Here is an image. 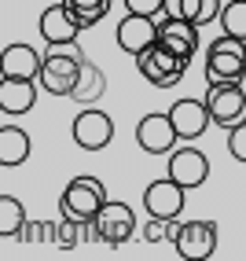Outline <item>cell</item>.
<instances>
[{
  "instance_id": "23",
  "label": "cell",
  "mask_w": 246,
  "mask_h": 261,
  "mask_svg": "<svg viewBox=\"0 0 246 261\" xmlns=\"http://www.w3.org/2000/svg\"><path fill=\"white\" fill-rule=\"evenodd\" d=\"M221 30L232 33V37H242L246 41V0H228L221 8Z\"/></svg>"
},
{
  "instance_id": "14",
  "label": "cell",
  "mask_w": 246,
  "mask_h": 261,
  "mask_svg": "<svg viewBox=\"0 0 246 261\" xmlns=\"http://www.w3.org/2000/svg\"><path fill=\"white\" fill-rule=\"evenodd\" d=\"M169 118H173V125H177L180 140H199L206 133V125L213 121V114H209V107L202 99H177L169 107Z\"/></svg>"
},
{
  "instance_id": "6",
  "label": "cell",
  "mask_w": 246,
  "mask_h": 261,
  "mask_svg": "<svg viewBox=\"0 0 246 261\" xmlns=\"http://www.w3.org/2000/svg\"><path fill=\"white\" fill-rule=\"evenodd\" d=\"M177 140H180V133L173 125L169 111H151V114H144L136 121V144L147 154H169L177 147Z\"/></svg>"
},
{
  "instance_id": "2",
  "label": "cell",
  "mask_w": 246,
  "mask_h": 261,
  "mask_svg": "<svg viewBox=\"0 0 246 261\" xmlns=\"http://www.w3.org/2000/svg\"><path fill=\"white\" fill-rule=\"evenodd\" d=\"M206 77H209V85L242 81L246 77V41L232 37V33H221L217 41H209V48H206Z\"/></svg>"
},
{
  "instance_id": "4",
  "label": "cell",
  "mask_w": 246,
  "mask_h": 261,
  "mask_svg": "<svg viewBox=\"0 0 246 261\" xmlns=\"http://www.w3.org/2000/svg\"><path fill=\"white\" fill-rule=\"evenodd\" d=\"M206 107H209V114H213V125H221V129H232V125H239V121H246L242 81L209 85V89H206Z\"/></svg>"
},
{
  "instance_id": "20",
  "label": "cell",
  "mask_w": 246,
  "mask_h": 261,
  "mask_svg": "<svg viewBox=\"0 0 246 261\" xmlns=\"http://www.w3.org/2000/svg\"><path fill=\"white\" fill-rule=\"evenodd\" d=\"M22 228H26V210H22V202L15 199V195H0V236L19 239Z\"/></svg>"
},
{
  "instance_id": "8",
  "label": "cell",
  "mask_w": 246,
  "mask_h": 261,
  "mask_svg": "<svg viewBox=\"0 0 246 261\" xmlns=\"http://www.w3.org/2000/svg\"><path fill=\"white\" fill-rule=\"evenodd\" d=\"M96 224H99V239L107 243V247H121V243H129L136 236V214H132V206L114 202V199H107L99 206Z\"/></svg>"
},
{
  "instance_id": "11",
  "label": "cell",
  "mask_w": 246,
  "mask_h": 261,
  "mask_svg": "<svg viewBox=\"0 0 246 261\" xmlns=\"http://www.w3.org/2000/svg\"><path fill=\"white\" fill-rule=\"evenodd\" d=\"M184 191L187 188H180L173 177L151 180L144 188V210H147V217H166V221L180 217V210H184Z\"/></svg>"
},
{
  "instance_id": "3",
  "label": "cell",
  "mask_w": 246,
  "mask_h": 261,
  "mask_svg": "<svg viewBox=\"0 0 246 261\" xmlns=\"http://www.w3.org/2000/svg\"><path fill=\"white\" fill-rule=\"evenodd\" d=\"M187 63L191 59L177 56L173 48H166L162 41H158V44L144 48L136 56V70H140V77H147V85H154V89H173L177 81H184Z\"/></svg>"
},
{
  "instance_id": "16",
  "label": "cell",
  "mask_w": 246,
  "mask_h": 261,
  "mask_svg": "<svg viewBox=\"0 0 246 261\" xmlns=\"http://www.w3.org/2000/svg\"><path fill=\"white\" fill-rule=\"evenodd\" d=\"M37 107V81L30 77H4L0 81V111L19 118Z\"/></svg>"
},
{
  "instance_id": "1",
  "label": "cell",
  "mask_w": 246,
  "mask_h": 261,
  "mask_svg": "<svg viewBox=\"0 0 246 261\" xmlns=\"http://www.w3.org/2000/svg\"><path fill=\"white\" fill-rule=\"evenodd\" d=\"M85 51L77 41H66V44H48L44 51V66H41V89L51 96H70L74 85L81 77V66H85Z\"/></svg>"
},
{
  "instance_id": "21",
  "label": "cell",
  "mask_w": 246,
  "mask_h": 261,
  "mask_svg": "<svg viewBox=\"0 0 246 261\" xmlns=\"http://www.w3.org/2000/svg\"><path fill=\"white\" fill-rule=\"evenodd\" d=\"M63 4L70 8V15L77 19L81 30H92L99 19H107V11H111V0H63Z\"/></svg>"
},
{
  "instance_id": "10",
  "label": "cell",
  "mask_w": 246,
  "mask_h": 261,
  "mask_svg": "<svg viewBox=\"0 0 246 261\" xmlns=\"http://www.w3.org/2000/svg\"><path fill=\"white\" fill-rule=\"evenodd\" d=\"M169 177L177 180L180 188L195 191L209 177V159H206L199 147H173L169 151Z\"/></svg>"
},
{
  "instance_id": "22",
  "label": "cell",
  "mask_w": 246,
  "mask_h": 261,
  "mask_svg": "<svg viewBox=\"0 0 246 261\" xmlns=\"http://www.w3.org/2000/svg\"><path fill=\"white\" fill-rule=\"evenodd\" d=\"M221 0H180V19H191L195 26H209L221 19Z\"/></svg>"
},
{
  "instance_id": "25",
  "label": "cell",
  "mask_w": 246,
  "mask_h": 261,
  "mask_svg": "<svg viewBox=\"0 0 246 261\" xmlns=\"http://www.w3.org/2000/svg\"><path fill=\"white\" fill-rule=\"evenodd\" d=\"M22 243H59V221H26Z\"/></svg>"
},
{
  "instance_id": "19",
  "label": "cell",
  "mask_w": 246,
  "mask_h": 261,
  "mask_svg": "<svg viewBox=\"0 0 246 261\" xmlns=\"http://www.w3.org/2000/svg\"><path fill=\"white\" fill-rule=\"evenodd\" d=\"M30 151H33L30 133H22L19 125H4L0 129V166H8V169L22 166L30 159Z\"/></svg>"
},
{
  "instance_id": "24",
  "label": "cell",
  "mask_w": 246,
  "mask_h": 261,
  "mask_svg": "<svg viewBox=\"0 0 246 261\" xmlns=\"http://www.w3.org/2000/svg\"><path fill=\"white\" fill-rule=\"evenodd\" d=\"M177 236H180V221L177 217H173V221L147 217V224H144V239L147 243H177Z\"/></svg>"
},
{
  "instance_id": "28",
  "label": "cell",
  "mask_w": 246,
  "mask_h": 261,
  "mask_svg": "<svg viewBox=\"0 0 246 261\" xmlns=\"http://www.w3.org/2000/svg\"><path fill=\"white\" fill-rule=\"evenodd\" d=\"M125 11H132V15H162L166 11V0H125Z\"/></svg>"
},
{
  "instance_id": "5",
  "label": "cell",
  "mask_w": 246,
  "mask_h": 261,
  "mask_svg": "<svg viewBox=\"0 0 246 261\" xmlns=\"http://www.w3.org/2000/svg\"><path fill=\"white\" fill-rule=\"evenodd\" d=\"M103 202H107V188H103V180H96V177H74L66 184L63 199H59V210L70 214V217H77V221H89V217L99 214Z\"/></svg>"
},
{
  "instance_id": "9",
  "label": "cell",
  "mask_w": 246,
  "mask_h": 261,
  "mask_svg": "<svg viewBox=\"0 0 246 261\" xmlns=\"http://www.w3.org/2000/svg\"><path fill=\"white\" fill-rule=\"evenodd\" d=\"M177 254L184 261H206L217 254V224L213 221H184L177 236Z\"/></svg>"
},
{
  "instance_id": "13",
  "label": "cell",
  "mask_w": 246,
  "mask_h": 261,
  "mask_svg": "<svg viewBox=\"0 0 246 261\" xmlns=\"http://www.w3.org/2000/svg\"><path fill=\"white\" fill-rule=\"evenodd\" d=\"M37 30H41V41H44V44H66V41H77V33H81L77 19L70 15V8L63 4V0L41 11Z\"/></svg>"
},
{
  "instance_id": "7",
  "label": "cell",
  "mask_w": 246,
  "mask_h": 261,
  "mask_svg": "<svg viewBox=\"0 0 246 261\" xmlns=\"http://www.w3.org/2000/svg\"><path fill=\"white\" fill-rule=\"evenodd\" d=\"M70 136H74V144H77L81 151H103V147L114 140V121H111L107 111H99L96 103H92V107H85V111L74 118Z\"/></svg>"
},
{
  "instance_id": "17",
  "label": "cell",
  "mask_w": 246,
  "mask_h": 261,
  "mask_svg": "<svg viewBox=\"0 0 246 261\" xmlns=\"http://www.w3.org/2000/svg\"><path fill=\"white\" fill-rule=\"evenodd\" d=\"M41 66H44V56L37 48H30V44H8L4 56H0V74H4V77H30V81H37Z\"/></svg>"
},
{
  "instance_id": "18",
  "label": "cell",
  "mask_w": 246,
  "mask_h": 261,
  "mask_svg": "<svg viewBox=\"0 0 246 261\" xmlns=\"http://www.w3.org/2000/svg\"><path fill=\"white\" fill-rule=\"evenodd\" d=\"M103 92H107V77H103V70H99L92 59H85L81 77H77V85H74V92H70V99H74L77 107H92V103L103 99Z\"/></svg>"
},
{
  "instance_id": "12",
  "label": "cell",
  "mask_w": 246,
  "mask_h": 261,
  "mask_svg": "<svg viewBox=\"0 0 246 261\" xmlns=\"http://www.w3.org/2000/svg\"><path fill=\"white\" fill-rule=\"evenodd\" d=\"M114 41H118L121 51H129V56H140L144 48L158 44V19H151V15H132V11H125V19L118 22Z\"/></svg>"
},
{
  "instance_id": "15",
  "label": "cell",
  "mask_w": 246,
  "mask_h": 261,
  "mask_svg": "<svg viewBox=\"0 0 246 261\" xmlns=\"http://www.w3.org/2000/svg\"><path fill=\"white\" fill-rule=\"evenodd\" d=\"M199 30L191 19H162L158 22V41H162L166 48H173L177 56L184 59H195V51H199Z\"/></svg>"
},
{
  "instance_id": "27",
  "label": "cell",
  "mask_w": 246,
  "mask_h": 261,
  "mask_svg": "<svg viewBox=\"0 0 246 261\" xmlns=\"http://www.w3.org/2000/svg\"><path fill=\"white\" fill-rule=\"evenodd\" d=\"M228 154H232L235 162H246V121L228 129Z\"/></svg>"
},
{
  "instance_id": "26",
  "label": "cell",
  "mask_w": 246,
  "mask_h": 261,
  "mask_svg": "<svg viewBox=\"0 0 246 261\" xmlns=\"http://www.w3.org/2000/svg\"><path fill=\"white\" fill-rule=\"evenodd\" d=\"M56 247H63V250L81 247V221L77 217H70V214L59 217V243H56Z\"/></svg>"
}]
</instances>
